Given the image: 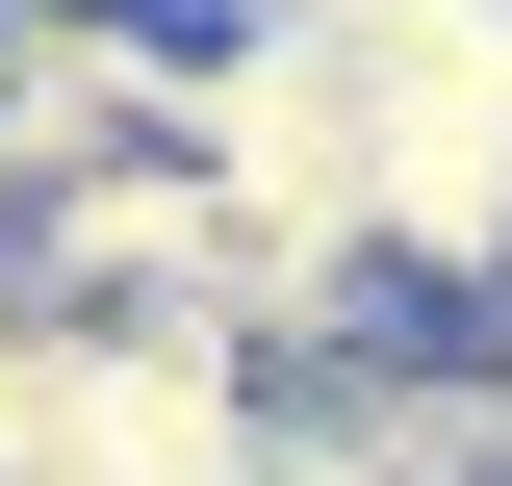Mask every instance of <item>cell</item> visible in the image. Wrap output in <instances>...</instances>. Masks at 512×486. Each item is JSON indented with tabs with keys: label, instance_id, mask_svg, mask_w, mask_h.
Returning a JSON list of instances; mask_svg holds the SVG:
<instances>
[{
	"label": "cell",
	"instance_id": "1",
	"mask_svg": "<svg viewBox=\"0 0 512 486\" xmlns=\"http://www.w3.org/2000/svg\"><path fill=\"white\" fill-rule=\"evenodd\" d=\"M282 384L231 333H52L26 359V486H256Z\"/></svg>",
	"mask_w": 512,
	"mask_h": 486
}]
</instances>
